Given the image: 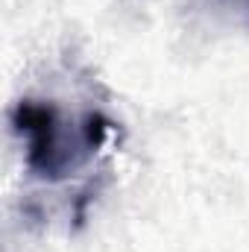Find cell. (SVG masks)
Instances as JSON below:
<instances>
[{"label":"cell","instance_id":"1","mask_svg":"<svg viewBox=\"0 0 249 252\" xmlns=\"http://www.w3.org/2000/svg\"><path fill=\"white\" fill-rule=\"evenodd\" d=\"M12 124L21 135H27L30 173L47 182H59L73 164V150H67V135L59 109L38 100H21L12 112Z\"/></svg>","mask_w":249,"mask_h":252}]
</instances>
